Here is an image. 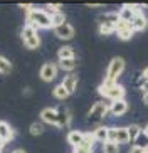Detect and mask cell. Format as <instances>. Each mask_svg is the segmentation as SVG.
Returning a JSON list of instances; mask_svg holds the SVG:
<instances>
[{"label":"cell","mask_w":148,"mask_h":153,"mask_svg":"<svg viewBox=\"0 0 148 153\" xmlns=\"http://www.w3.org/2000/svg\"><path fill=\"white\" fill-rule=\"evenodd\" d=\"M116 143L118 145L130 143V133H128V128H118V131H116Z\"/></svg>","instance_id":"22"},{"label":"cell","mask_w":148,"mask_h":153,"mask_svg":"<svg viewBox=\"0 0 148 153\" xmlns=\"http://www.w3.org/2000/svg\"><path fill=\"white\" fill-rule=\"evenodd\" d=\"M45 10H47L51 15L61 14V12H62V5H61V4H47V5H45Z\"/></svg>","instance_id":"29"},{"label":"cell","mask_w":148,"mask_h":153,"mask_svg":"<svg viewBox=\"0 0 148 153\" xmlns=\"http://www.w3.org/2000/svg\"><path fill=\"white\" fill-rule=\"evenodd\" d=\"M140 88H141V91H143V94H147V93H148V82H141Z\"/></svg>","instance_id":"38"},{"label":"cell","mask_w":148,"mask_h":153,"mask_svg":"<svg viewBox=\"0 0 148 153\" xmlns=\"http://www.w3.org/2000/svg\"><path fill=\"white\" fill-rule=\"evenodd\" d=\"M116 131H118V128H109V131H108V141H115L116 143Z\"/></svg>","instance_id":"32"},{"label":"cell","mask_w":148,"mask_h":153,"mask_svg":"<svg viewBox=\"0 0 148 153\" xmlns=\"http://www.w3.org/2000/svg\"><path fill=\"white\" fill-rule=\"evenodd\" d=\"M4 146H5V141L2 138H0V152H2V150H4Z\"/></svg>","instance_id":"41"},{"label":"cell","mask_w":148,"mask_h":153,"mask_svg":"<svg viewBox=\"0 0 148 153\" xmlns=\"http://www.w3.org/2000/svg\"><path fill=\"white\" fill-rule=\"evenodd\" d=\"M141 131H143V128H141L140 125H136V123H133V125L128 126V133H130V141H133V143H135V140H136L140 135H141Z\"/></svg>","instance_id":"24"},{"label":"cell","mask_w":148,"mask_h":153,"mask_svg":"<svg viewBox=\"0 0 148 153\" xmlns=\"http://www.w3.org/2000/svg\"><path fill=\"white\" fill-rule=\"evenodd\" d=\"M77 81H79V79H77V76L74 74V72H67L66 76H64V79L61 81V84L67 89L69 94H72V93L77 89Z\"/></svg>","instance_id":"14"},{"label":"cell","mask_w":148,"mask_h":153,"mask_svg":"<svg viewBox=\"0 0 148 153\" xmlns=\"http://www.w3.org/2000/svg\"><path fill=\"white\" fill-rule=\"evenodd\" d=\"M57 57H59V61H64V59H76V54H74V49H72L71 45H62V47L57 51Z\"/></svg>","instance_id":"18"},{"label":"cell","mask_w":148,"mask_h":153,"mask_svg":"<svg viewBox=\"0 0 148 153\" xmlns=\"http://www.w3.org/2000/svg\"><path fill=\"white\" fill-rule=\"evenodd\" d=\"M116 36L120 37L121 41H130L131 37L135 36V29L131 24L128 22H123V20H120L116 25Z\"/></svg>","instance_id":"9"},{"label":"cell","mask_w":148,"mask_h":153,"mask_svg":"<svg viewBox=\"0 0 148 153\" xmlns=\"http://www.w3.org/2000/svg\"><path fill=\"white\" fill-rule=\"evenodd\" d=\"M67 20H66V17H64V14L61 12V14H54L52 15V29H57V27H61V25H64Z\"/></svg>","instance_id":"27"},{"label":"cell","mask_w":148,"mask_h":153,"mask_svg":"<svg viewBox=\"0 0 148 153\" xmlns=\"http://www.w3.org/2000/svg\"><path fill=\"white\" fill-rule=\"evenodd\" d=\"M25 22L36 29H51L52 27V15L45 9H34L25 15Z\"/></svg>","instance_id":"1"},{"label":"cell","mask_w":148,"mask_h":153,"mask_svg":"<svg viewBox=\"0 0 148 153\" xmlns=\"http://www.w3.org/2000/svg\"><path fill=\"white\" fill-rule=\"evenodd\" d=\"M84 133L86 131H79V130H71L67 133V141L72 148H79L84 145Z\"/></svg>","instance_id":"11"},{"label":"cell","mask_w":148,"mask_h":153,"mask_svg":"<svg viewBox=\"0 0 148 153\" xmlns=\"http://www.w3.org/2000/svg\"><path fill=\"white\" fill-rule=\"evenodd\" d=\"M12 72V62L7 57L0 56V74H10Z\"/></svg>","instance_id":"26"},{"label":"cell","mask_w":148,"mask_h":153,"mask_svg":"<svg viewBox=\"0 0 148 153\" xmlns=\"http://www.w3.org/2000/svg\"><path fill=\"white\" fill-rule=\"evenodd\" d=\"M143 133L148 136V125H145V128H143Z\"/></svg>","instance_id":"42"},{"label":"cell","mask_w":148,"mask_h":153,"mask_svg":"<svg viewBox=\"0 0 148 153\" xmlns=\"http://www.w3.org/2000/svg\"><path fill=\"white\" fill-rule=\"evenodd\" d=\"M57 72H59V66L56 62H51L49 61V62L42 64V68H40V71H39V76L44 82H51L57 77Z\"/></svg>","instance_id":"7"},{"label":"cell","mask_w":148,"mask_h":153,"mask_svg":"<svg viewBox=\"0 0 148 153\" xmlns=\"http://www.w3.org/2000/svg\"><path fill=\"white\" fill-rule=\"evenodd\" d=\"M57 116H59V128H66V126L71 125V111L64 106H59L57 108Z\"/></svg>","instance_id":"17"},{"label":"cell","mask_w":148,"mask_h":153,"mask_svg":"<svg viewBox=\"0 0 148 153\" xmlns=\"http://www.w3.org/2000/svg\"><path fill=\"white\" fill-rule=\"evenodd\" d=\"M12 153H27V152H25V150H24V148H15V150H13Z\"/></svg>","instance_id":"39"},{"label":"cell","mask_w":148,"mask_h":153,"mask_svg":"<svg viewBox=\"0 0 148 153\" xmlns=\"http://www.w3.org/2000/svg\"><path fill=\"white\" fill-rule=\"evenodd\" d=\"M40 121L44 125H52V126H57L59 128V116H57V108H44L40 111Z\"/></svg>","instance_id":"8"},{"label":"cell","mask_w":148,"mask_h":153,"mask_svg":"<svg viewBox=\"0 0 148 153\" xmlns=\"http://www.w3.org/2000/svg\"><path fill=\"white\" fill-rule=\"evenodd\" d=\"M74 153H93V148H88V146H79V148H74Z\"/></svg>","instance_id":"34"},{"label":"cell","mask_w":148,"mask_h":153,"mask_svg":"<svg viewBox=\"0 0 148 153\" xmlns=\"http://www.w3.org/2000/svg\"><path fill=\"white\" fill-rule=\"evenodd\" d=\"M118 22H120L118 12H108V14L98 15V25H113V27H116Z\"/></svg>","instance_id":"12"},{"label":"cell","mask_w":148,"mask_h":153,"mask_svg":"<svg viewBox=\"0 0 148 153\" xmlns=\"http://www.w3.org/2000/svg\"><path fill=\"white\" fill-rule=\"evenodd\" d=\"M131 25H133L135 32H143V30H147V27H148V17L145 15V12H140V14L135 15Z\"/></svg>","instance_id":"15"},{"label":"cell","mask_w":148,"mask_h":153,"mask_svg":"<svg viewBox=\"0 0 148 153\" xmlns=\"http://www.w3.org/2000/svg\"><path fill=\"white\" fill-rule=\"evenodd\" d=\"M98 93L113 103V101H118V99H125L126 89H125V86L118 84V82L103 81V84H99V88H98Z\"/></svg>","instance_id":"2"},{"label":"cell","mask_w":148,"mask_h":153,"mask_svg":"<svg viewBox=\"0 0 148 153\" xmlns=\"http://www.w3.org/2000/svg\"><path fill=\"white\" fill-rule=\"evenodd\" d=\"M101 150H103V153H120V145L115 141H104L101 145Z\"/></svg>","instance_id":"25"},{"label":"cell","mask_w":148,"mask_h":153,"mask_svg":"<svg viewBox=\"0 0 148 153\" xmlns=\"http://www.w3.org/2000/svg\"><path fill=\"white\" fill-rule=\"evenodd\" d=\"M57 66H59V69H62V71L72 72L77 68V61L76 59H64V61H59Z\"/></svg>","instance_id":"21"},{"label":"cell","mask_w":148,"mask_h":153,"mask_svg":"<svg viewBox=\"0 0 148 153\" xmlns=\"http://www.w3.org/2000/svg\"><path fill=\"white\" fill-rule=\"evenodd\" d=\"M128 109H130V104H128L126 99H118V101H113L109 104V114H113V116H116V118L126 114Z\"/></svg>","instance_id":"10"},{"label":"cell","mask_w":148,"mask_h":153,"mask_svg":"<svg viewBox=\"0 0 148 153\" xmlns=\"http://www.w3.org/2000/svg\"><path fill=\"white\" fill-rule=\"evenodd\" d=\"M52 96L56 99H59V101H64V99H67L71 94L67 93V89L64 88L62 84H56L54 86V89H52Z\"/></svg>","instance_id":"19"},{"label":"cell","mask_w":148,"mask_h":153,"mask_svg":"<svg viewBox=\"0 0 148 153\" xmlns=\"http://www.w3.org/2000/svg\"><path fill=\"white\" fill-rule=\"evenodd\" d=\"M143 103L148 106V93H147V94H143Z\"/></svg>","instance_id":"40"},{"label":"cell","mask_w":148,"mask_h":153,"mask_svg":"<svg viewBox=\"0 0 148 153\" xmlns=\"http://www.w3.org/2000/svg\"><path fill=\"white\" fill-rule=\"evenodd\" d=\"M94 143H96V138H94V135H93V133H89V131H86V133H84V145H83V146L93 148Z\"/></svg>","instance_id":"31"},{"label":"cell","mask_w":148,"mask_h":153,"mask_svg":"<svg viewBox=\"0 0 148 153\" xmlns=\"http://www.w3.org/2000/svg\"><path fill=\"white\" fill-rule=\"evenodd\" d=\"M128 153H145V148H140V146H131L130 150H128Z\"/></svg>","instance_id":"36"},{"label":"cell","mask_w":148,"mask_h":153,"mask_svg":"<svg viewBox=\"0 0 148 153\" xmlns=\"http://www.w3.org/2000/svg\"><path fill=\"white\" fill-rule=\"evenodd\" d=\"M44 126L45 125L40 121V120H39V121H34L30 126H29V133H30L32 136H39V135L44 133Z\"/></svg>","instance_id":"23"},{"label":"cell","mask_w":148,"mask_h":153,"mask_svg":"<svg viewBox=\"0 0 148 153\" xmlns=\"http://www.w3.org/2000/svg\"><path fill=\"white\" fill-rule=\"evenodd\" d=\"M126 68V62L123 57H113L108 64V69H106V74H104V81H113V82H118V77L123 74Z\"/></svg>","instance_id":"4"},{"label":"cell","mask_w":148,"mask_h":153,"mask_svg":"<svg viewBox=\"0 0 148 153\" xmlns=\"http://www.w3.org/2000/svg\"><path fill=\"white\" fill-rule=\"evenodd\" d=\"M13 136H15V131H13L12 126L7 121H0V138L4 140L5 143H9L13 140Z\"/></svg>","instance_id":"16"},{"label":"cell","mask_w":148,"mask_h":153,"mask_svg":"<svg viewBox=\"0 0 148 153\" xmlns=\"http://www.w3.org/2000/svg\"><path fill=\"white\" fill-rule=\"evenodd\" d=\"M140 74H141V82H148V68H145ZM141 82H140V84H141Z\"/></svg>","instance_id":"35"},{"label":"cell","mask_w":148,"mask_h":153,"mask_svg":"<svg viewBox=\"0 0 148 153\" xmlns=\"http://www.w3.org/2000/svg\"><path fill=\"white\" fill-rule=\"evenodd\" d=\"M108 113H109V106L106 103H103V101H98V103L93 104V108L89 109V113H88L86 118L91 123H101L106 118Z\"/></svg>","instance_id":"5"},{"label":"cell","mask_w":148,"mask_h":153,"mask_svg":"<svg viewBox=\"0 0 148 153\" xmlns=\"http://www.w3.org/2000/svg\"><path fill=\"white\" fill-rule=\"evenodd\" d=\"M54 34L59 37V39H62V41H69V39H72L74 37V27H72L69 22H66L64 25H61V27L54 29Z\"/></svg>","instance_id":"13"},{"label":"cell","mask_w":148,"mask_h":153,"mask_svg":"<svg viewBox=\"0 0 148 153\" xmlns=\"http://www.w3.org/2000/svg\"><path fill=\"white\" fill-rule=\"evenodd\" d=\"M98 29H99V34H101V36L116 34V27H113V25H98Z\"/></svg>","instance_id":"30"},{"label":"cell","mask_w":148,"mask_h":153,"mask_svg":"<svg viewBox=\"0 0 148 153\" xmlns=\"http://www.w3.org/2000/svg\"><path fill=\"white\" fill-rule=\"evenodd\" d=\"M19 7H20L22 10H25L27 14H29V12H32V10L36 9V7H34L32 4H19Z\"/></svg>","instance_id":"33"},{"label":"cell","mask_w":148,"mask_h":153,"mask_svg":"<svg viewBox=\"0 0 148 153\" xmlns=\"http://www.w3.org/2000/svg\"><path fill=\"white\" fill-rule=\"evenodd\" d=\"M86 7H89V9H101V7H104V4H91V2H88Z\"/></svg>","instance_id":"37"},{"label":"cell","mask_w":148,"mask_h":153,"mask_svg":"<svg viewBox=\"0 0 148 153\" xmlns=\"http://www.w3.org/2000/svg\"><path fill=\"white\" fill-rule=\"evenodd\" d=\"M0 153H2V152H0Z\"/></svg>","instance_id":"44"},{"label":"cell","mask_w":148,"mask_h":153,"mask_svg":"<svg viewBox=\"0 0 148 153\" xmlns=\"http://www.w3.org/2000/svg\"><path fill=\"white\" fill-rule=\"evenodd\" d=\"M20 39H22L24 45H25L27 49H39L40 45V36L39 32H37L36 27H32L29 24H25L20 32Z\"/></svg>","instance_id":"3"},{"label":"cell","mask_w":148,"mask_h":153,"mask_svg":"<svg viewBox=\"0 0 148 153\" xmlns=\"http://www.w3.org/2000/svg\"><path fill=\"white\" fill-rule=\"evenodd\" d=\"M133 145H135V146H140V148H148V136L145 135L143 131H141V135L135 140Z\"/></svg>","instance_id":"28"},{"label":"cell","mask_w":148,"mask_h":153,"mask_svg":"<svg viewBox=\"0 0 148 153\" xmlns=\"http://www.w3.org/2000/svg\"><path fill=\"white\" fill-rule=\"evenodd\" d=\"M108 131H109V128H108V126H98V128L93 131V135H94V138H96V141H101V145H103L104 141H108Z\"/></svg>","instance_id":"20"},{"label":"cell","mask_w":148,"mask_h":153,"mask_svg":"<svg viewBox=\"0 0 148 153\" xmlns=\"http://www.w3.org/2000/svg\"><path fill=\"white\" fill-rule=\"evenodd\" d=\"M145 153H148V148H145Z\"/></svg>","instance_id":"43"},{"label":"cell","mask_w":148,"mask_h":153,"mask_svg":"<svg viewBox=\"0 0 148 153\" xmlns=\"http://www.w3.org/2000/svg\"><path fill=\"white\" fill-rule=\"evenodd\" d=\"M140 12H143V7H141V5H138V4H125L120 9L118 15H120V20L131 24L133 19H135V15L140 14Z\"/></svg>","instance_id":"6"}]
</instances>
